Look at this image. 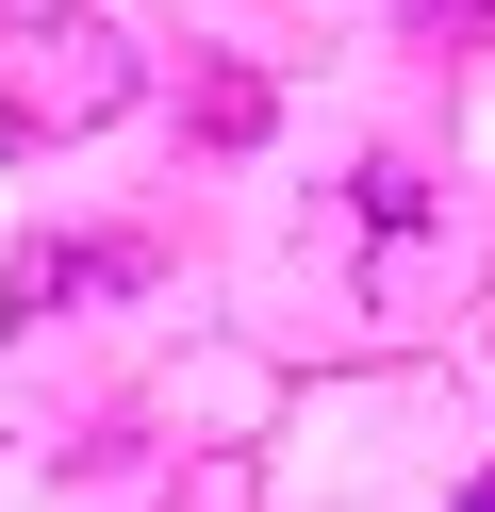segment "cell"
I'll return each instance as SVG.
<instances>
[{"label":"cell","instance_id":"obj_1","mask_svg":"<svg viewBox=\"0 0 495 512\" xmlns=\"http://www.w3.org/2000/svg\"><path fill=\"white\" fill-rule=\"evenodd\" d=\"M132 34H99V17H17L0 34V133H99V116H132Z\"/></svg>","mask_w":495,"mask_h":512},{"label":"cell","instance_id":"obj_2","mask_svg":"<svg viewBox=\"0 0 495 512\" xmlns=\"http://www.w3.org/2000/svg\"><path fill=\"white\" fill-rule=\"evenodd\" d=\"M99 281H132L116 248H17V314H50V298H99Z\"/></svg>","mask_w":495,"mask_h":512},{"label":"cell","instance_id":"obj_3","mask_svg":"<svg viewBox=\"0 0 495 512\" xmlns=\"http://www.w3.org/2000/svg\"><path fill=\"white\" fill-rule=\"evenodd\" d=\"M429 17H462V34H479V17H495V0H429Z\"/></svg>","mask_w":495,"mask_h":512},{"label":"cell","instance_id":"obj_4","mask_svg":"<svg viewBox=\"0 0 495 512\" xmlns=\"http://www.w3.org/2000/svg\"><path fill=\"white\" fill-rule=\"evenodd\" d=\"M462 512H495V479H462Z\"/></svg>","mask_w":495,"mask_h":512}]
</instances>
